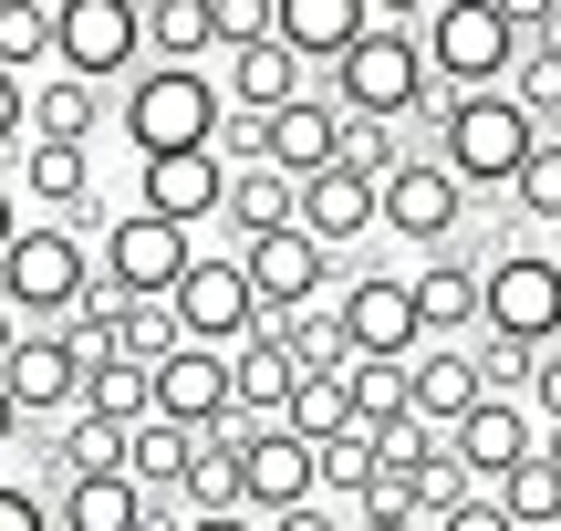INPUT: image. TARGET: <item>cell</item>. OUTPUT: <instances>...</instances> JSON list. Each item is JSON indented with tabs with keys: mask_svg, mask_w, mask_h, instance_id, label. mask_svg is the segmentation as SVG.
Masks as SVG:
<instances>
[{
	"mask_svg": "<svg viewBox=\"0 0 561 531\" xmlns=\"http://www.w3.org/2000/svg\"><path fill=\"white\" fill-rule=\"evenodd\" d=\"M354 531H437V521H416V511H364Z\"/></svg>",
	"mask_w": 561,
	"mask_h": 531,
	"instance_id": "obj_49",
	"label": "cell"
},
{
	"mask_svg": "<svg viewBox=\"0 0 561 531\" xmlns=\"http://www.w3.org/2000/svg\"><path fill=\"white\" fill-rule=\"evenodd\" d=\"M343 94H301V104H280L271 115V167H291V178H322V167H343Z\"/></svg>",
	"mask_w": 561,
	"mask_h": 531,
	"instance_id": "obj_20",
	"label": "cell"
},
{
	"mask_svg": "<svg viewBox=\"0 0 561 531\" xmlns=\"http://www.w3.org/2000/svg\"><path fill=\"white\" fill-rule=\"evenodd\" d=\"M32 125H42V136L94 146V125H104V83H83V74H62V63H53V83H32Z\"/></svg>",
	"mask_w": 561,
	"mask_h": 531,
	"instance_id": "obj_32",
	"label": "cell"
},
{
	"mask_svg": "<svg viewBox=\"0 0 561 531\" xmlns=\"http://www.w3.org/2000/svg\"><path fill=\"white\" fill-rule=\"evenodd\" d=\"M198 271V229L187 219H157V208H125L104 229V282L115 292H178Z\"/></svg>",
	"mask_w": 561,
	"mask_h": 531,
	"instance_id": "obj_9",
	"label": "cell"
},
{
	"mask_svg": "<svg viewBox=\"0 0 561 531\" xmlns=\"http://www.w3.org/2000/svg\"><path fill=\"white\" fill-rule=\"evenodd\" d=\"M301 229L333 250H354L364 229H385V178H364V167H322V178H301Z\"/></svg>",
	"mask_w": 561,
	"mask_h": 531,
	"instance_id": "obj_19",
	"label": "cell"
},
{
	"mask_svg": "<svg viewBox=\"0 0 561 531\" xmlns=\"http://www.w3.org/2000/svg\"><path fill=\"white\" fill-rule=\"evenodd\" d=\"M500 11L520 21V32H551V21H561V0H500Z\"/></svg>",
	"mask_w": 561,
	"mask_h": 531,
	"instance_id": "obj_48",
	"label": "cell"
},
{
	"mask_svg": "<svg viewBox=\"0 0 561 531\" xmlns=\"http://www.w3.org/2000/svg\"><path fill=\"white\" fill-rule=\"evenodd\" d=\"M229 178H240V167L219 157V146H178V157H146V199L136 208H157V219H219L229 208Z\"/></svg>",
	"mask_w": 561,
	"mask_h": 531,
	"instance_id": "obj_17",
	"label": "cell"
},
{
	"mask_svg": "<svg viewBox=\"0 0 561 531\" xmlns=\"http://www.w3.org/2000/svg\"><path fill=\"white\" fill-rule=\"evenodd\" d=\"M301 219V178L291 167H240L229 178V229L240 240H271V229H291Z\"/></svg>",
	"mask_w": 561,
	"mask_h": 531,
	"instance_id": "obj_28",
	"label": "cell"
},
{
	"mask_svg": "<svg viewBox=\"0 0 561 531\" xmlns=\"http://www.w3.org/2000/svg\"><path fill=\"white\" fill-rule=\"evenodd\" d=\"M458 219H468V178L447 157H405L396 178H385V229H396V240L447 250V240H458Z\"/></svg>",
	"mask_w": 561,
	"mask_h": 531,
	"instance_id": "obj_12",
	"label": "cell"
},
{
	"mask_svg": "<svg viewBox=\"0 0 561 531\" xmlns=\"http://www.w3.org/2000/svg\"><path fill=\"white\" fill-rule=\"evenodd\" d=\"M447 449L479 470V490H500V479L520 470L530 449H541V407H520V396H479V407L447 428Z\"/></svg>",
	"mask_w": 561,
	"mask_h": 531,
	"instance_id": "obj_15",
	"label": "cell"
},
{
	"mask_svg": "<svg viewBox=\"0 0 561 531\" xmlns=\"http://www.w3.org/2000/svg\"><path fill=\"white\" fill-rule=\"evenodd\" d=\"M83 344L62 324H32V334H11V417L32 428V417H73L83 407Z\"/></svg>",
	"mask_w": 561,
	"mask_h": 531,
	"instance_id": "obj_10",
	"label": "cell"
},
{
	"mask_svg": "<svg viewBox=\"0 0 561 531\" xmlns=\"http://www.w3.org/2000/svg\"><path fill=\"white\" fill-rule=\"evenodd\" d=\"M312 94V63L291 53V42H229V104H250V115H280V104Z\"/></svg>",
	"mask_w": 561,
	"mask_h": 531,
	"instance_id": "obj_21",
	"label": "cell"
},
{
	"mask_svg": "<svg viewBox=\"0 0 561 531\" xmlns=\"http://www.w3.org/2000/svg\"><path fill=\"white\" fill-rule=\"evenodd\" d=\"M125 438H136V428H115V417L73 407V417H62V438L42 449V470H53V490H62V479H94V470H125Z\"/></svg>",
	"mask_w": 561,
	"mask_h": 531,
	"instance_id": "obj_27",
	"label": "cell"
},
{
	"mask_svg": "<svg viewBox=\"0 0 561 531\" xmlns=\"http://www.w3.org/2000/svg\"><path fill=\"white\" fill-rule=\"evenodd\" d=\"M343 115H354V104H343ZM343 167L396 178V167H405V125H396V115H354V125H343Z\"/></svg>",
	"mask_w": 561,
	"mask_h": 531,
	"instance_id": "obj_38",
	"label": "cell"
},
{
	"mask_svg": "<svg viewBox=\"0 0 561 531\" xmlns=\"http://www.w3.org/2000/svg\"><path fill=\"white\" fill-rule=\"evenodd\" d=\"M530 407H541V428H561V344H541V375H530Z\"/></svg>",
	"mask_w": 561,
	"mask_h": 531,
	"instance_id": "obj_45",
	"label": "cell"
},
{
	"mask_svg": "<svg viewBox=\"0 0 561 531\" xmlns=\"http://www.w3.org/2000/svg\"><path fill=\"white\" fill-rule=\"evenodd\" d=\"M291 428L312 438H343V428H364V407H354V375H301V396H291Z\"/></svg>",
	"mask_w": 561,
	"mask_h": 531,
	"instance_id": "obj_35",
	"label": "cell"
},
{
	"mask_svg": "<svg viewBox=\"0 0 561 531\" xmlns=\"http://www.w3.org/2000/svg\"><path fill=\"white\" fill-rule=\"evenodd\" d=\"M240 261H250V282H261V303L271 313H291V303H322V282H333V261L343 250L333 240H312V229H271V240H240Z\"/></svg>",
	"mask_w": 561,
	"mask_h": 531,
	"instance_id": "obj_16",
	"label": "cell"
},
{
	"mask_svg": "<svg viewBox=\"0 0 561 531\" xmlns=\"http://www.w3.org/2000/svg\"><path fill=\"white\" fill-rule=\"evenodd\" d=\"M42 53H62L53 0H0V63H11V74H32Z\"/></svg>",
	"mask_w": 561,
	"mask_h": 531,
	"instance_id": "obj_36",
	"label": "cell"
},
{
	"mask_svg": "<svg viewBox=\"0 0 561 531\" xmlns=\"http://www.w3.org/2000/svg\"><path fill=\"white\" fill-rule=\"evenodd\" d=\"M11 167H21V199H42L62 229H115V219H104V199H94V157H83L73 136H32Z\"/></svg>",
	"mask_w": 561,
	"mask_h": 531,
	"instance_id": "obj_14",
	"label": "cell"
},
{
	"mask_svg": "<svg viewBox=\"0 0 561 531\" xmlns=\"http://www.w3.org/2000/svg\"><path fill=\"white\" fill-rule=\"evenodd\" d=\"M479 396H489V375H479L468 344H426L416 354V417H426V428H458Z\"/></svg>",
	"mask_w": 561,
	"mask_h": 531,
	"instance_id": "obj_26",
	"label": "cell"
},
{
	"mask_svg": "<svg viewBox=\"0 0 561 531\" xmlns=\"http://www.w3.org/2000/svg\"><path fill=\"white\" fill-rule=\"evenodd\" d=\"M62 21V74L83 83H136L146 74V0H53Z\"/></svg>",
	"mask_w": 561,
	"mask_h": 531,
	"instance_id": "obj_7",
	"label": "cell"
},
{
	"mask_svg": "<svg viewBox=\"0 0 561 531\" xmlns=\"http://www.w3.org/2000/svg\"><path fill=\"white\" fill-rule=\"evenodd\" d=\"M510 208H530V219L561 229V136H541V157L520 167V188H510Z\"/></svg>",
	"mask_w": 561,
	"mask_h": 531,
	"instance_id": "obj_40",
	"label": "cell"
},
{
	"mask_svg": "<svg viewBox=\"0 0 561 531\" xmlns=\"http://www.w3.org/2000/svg\"><path fill=\"white\" fill-rule=\"evenodd\" d=\"M364 32H375V0H280V42H291L312 74H333Z\"/></svg>",
	"mask_w": 561,
	"mask_h": 531,
	"instance_id": "obj_23",
	"label": "cell"
},
{
	"mask_svg": "<svg viewBox=\"0 0 561 531\" xmlns=\"http://www.w3.org/2000/svg\"><path fill=\"white\" fill-rule=\"evenodd\" d=\"M219 11V42H271L280 32V0H208Z\"/></svg>",
	"mask_w": 561,
	"mask_h": 531,
	"instance_id": "obj_42",
	"label": "cell"
},
{
	"mask_svg": "<svg viewBox=\"0 0 561 531\" xmlns=\"http://www.w3.org/2000/svg\"><path fill=\"white\" fill-rule=\"evenodd\" d=\"M146 53H157V63L229 53V42H219V11H208V0H146Z\"/></svg>",
	"mask_w": 561,
	"mask_h": 531,
	"instance_id": "obj_30",
	"label": "cell"
},
{
	"mask_svg": "<svg viewBox=\"0 0 561 531\" xmlns=\"http://www.w3.org/2000/svg\"><path fill=\"white\" fill-rule=\"evenodd\" d=\"M53 521H62V511L32 490V479H11V490H0V531H53Z\"/></svg>",
	"mask_w": 561,
	"mask_h": 531,
	"instance_id": "obj_43",
	"label": "cell"
},
{
	"mask_svg": "<svg viewBox=\"0 0 561 531\" xmlns=\"http://www.w3.org/2000/svg\"><path fill=\"white\" fill-rule=\"evenodd\" d=\"M187 531H271L261 511H187Z\"/></svg>",
	"mask_w": 561,
	"mask_h": 531,
	"instance_id": "obj_47",
	"label": "cell"
},
{
	"mask_svg": "<svg viewBox=\"0 0 561 531\" xmlns=\"http://www.w3.org/2000/svg\"><path fill=\"white\" fill-rule=\"evenodd\" d=\"M468 354H479L489 396H530V375H541V344H520V334H468Z\"/></svg>",
	"mask_w": 561,
	"mask_h": 531,
	"instance_id": "obj_39",
	"label": "cell"
},
{
	"mask_svg": "<svg viewBox=\"0 0 561 531\" xmlns=\"http://www.w3.org/2000/svg\"><path fill=\"white\" fill-rule=\"evenodd\" d=\"M333 313H343V334H354V354H426L416 282H396V271H354Z\"/></svg>",
	"mask_w": 561,
	"mask_h": 531,
	"instance_id": "obj_13",
	"label": "cell"
},
{
	"mask_svg": "<svg viewBox=\"0 0 561 531\" xmlns=\"http://www.w3.org/2000/svg\"><path fill=\"white\" fill-rule=\"evenodd\" d=\"M541 531H561V521H541Z\"/></svg>",
	"mask_w": 561,
	"mask_h": 531,
	"instance_id": "obj_51",
	"label": "cell"
},
{
	"mask_svg": "<svg viewBox=\"0 0 561 531\" xmlns=\"http://www.w3.org/2000/svg\"><path fill=\"white\" fill-rule=\"evenodd\" d=\"M167 303H178L187 344H219V354H240L250 334L271 324V303H261V282H250V261H240V250H198V271H187Z\"/></svg>",
	"mask_w": 561,
	"mask_h": 531,
	"instance_id": "obj_6",
	"label": "cell"
},
{
	"mask_svg": "<svg viewBox=\"0 0 561 531\" xmlns=\"http://www.w3.org/2000/svg\"><path fill=\"white\" fill-rule=\"evenodd\" d=\"M271 531H354V521H333V511H322V500H301V511H280Z\"/></svg>",
	"mask_w": 561,
	"mask_h": 531,
	"instance_id": "obj_46",
	"label": "cell"
},
{
	"mask_svg": "<svg viewBox=\"0 0 561 531\" xmlns=\"http://www.w3.org/2000/svg\"><path fill=\"white\" fill-rule=\"evenodd\" d=\"M94 282L104 271H94V250H83V229H62V219L11 229V313L21 324H73Z\"/></svg>",
	"mask_w": 561,
	"mask_h": 531,
	"instance_id": "obj_5",
	"label": "cell"
},
{
	"mask_svg": "<svg viewBox=\"0 0 561 531\" xmlns=\"http://www.w3.org/2000/svg\"><path fill=\"white\" fill-rule=\"evenodd\" d=\"M125 470H136L146 490H178V500H187V470H198V428H178V417H146V428L125 438Z\"/></svg>",
	"mask_w": 561,
	"mask_h": 531,
	"instance_id": "obj_29",
	"label": "cell"
},
{
	"mask_svg": "<svg viewBox=\"0 0 561 531\" xmlns=\"http://www.w3.org/2000/svg\"><path fill=\"white\" fill-rule=\"evenodd\" d=\"M333 94L354 104V115H396V125H405V115L437 125L447 104H458V94L437 83V63H426V32H405V21H375V32L333 63Z\"/></svg>",
	"mask_w": 561,
	"mask_h": 531,
	"instance_id": "obj_1",
	"label": "cell"
},
{
	"mask_svg": "<svg viewBox=\"0 0 561 531\" xmlns=\"http://www.w3.org/2000/svg\"><path fill=\"white\" fill-rule=\"evenodd\" d=\"M240 470H250V511H261V521L301 511V500H322V449L291 428V417H250Z\"/></svg>",
	"mask_w": 561,
	"mask_h": 531,
	"instance_id": "obj_11",
	"label": "cell"
},
{
	"mask_svg": "<svg viewBox=\"0 0 561 531\" xmlns=\"http://www.w3.org/2000/svg\"><path fill=\"white\" fill-rule=\"evenodd\" d=\"M375 479H385V438L375 428L322 438V490H333V500H375Z\"/></svg>",
	"mask_w": 561,
	"mask_h": 531,
	"instance_id": "obj_34",
	"label": "cell"
},
{
	"mask_svg": "<svg viewBox=\"0 0 561 531\" xmlns=\"http://www.w3.org/2000/svg\"><path fill=\"white\" fill-rule=\"evenodd\" d=\"M500 500H510V521H520V531H541V521H561V459H551V449H530L520 470L500 479Z\"/></svg>",
	"mask_w": 561,
	"mask_h": 531,
	"instance_id": "obj_37",
	"label": "cell"
},
{
	"mask_svg": "<svg viewBox=\"0 0 561 531\" xmlns=\"http://www.w3.org/2000/svg\"><path fill=\"white\" fill-rule=\"evenodd\" d=\"M229 375H240V417H291V396H301V354L280 344L271 324L229 354Z\"/></svg>",
	"mask_w": 561,
	"mask_h": 531,
	"instance_id": "obj_25",
	"label": "cell"
},
{
	"mask_svg": "<svg viewBox=\"0 0 561 531\" xmlns=\"http://www.w3.org/2000/svg\"><path fill=\"white\" fill-rule=\"evenodd\" d=\"M437 531H520V521H510V500H500V490H479L468 511H447Z\"/></svg>",
	"mask_w": 561,
	"mask_h": 531,
	"instance_id": "obj_44",
	"label": "cell"
},
{
	"mask_svg": "<svg viewBox=\"0 0 561 531\" xmlns=\"http://www.w3.org/2000/svg\"><path fill=\"white\" fill-rule=\"evenodd\" d=\"M157 417H178V428H219V417H240V375H229L219 344H178L157 365Z\"/></svg>",
	"mask_w": 561,
	"mask_h": 531,
	"instance_id": "obj_18",
	"label": "cell"
},
{
	"mask_svg": "<svg viewBox=\"0 0 561 531\" xmlns=\"http://www.w3.org/2000/svg\"><path fill=\"white\" fill-rule=\"evenodd\" d=\"M115 115H125V146H136V157H178V146H219L229 94L198 74V63H146Z\"/></svg>",
	"mask_w": 561,
	"mask_h": 531,
	"instance_id": "obj_3",
	"label": "cell"
},
{
	"mask_svg": "<svg viewBox=\"0 0 561 531\" xmlns=\"http://www.w3.org/2000/svg\"><path fill=\"white\" fill-rule=\"evenodd\" d=\"M62 531H146V479L136 470H94V479H62L53 490Z\"/></svg>",
	"mask_w": 561,
	"mask_h": 531,
	"instance_id": "obj_24",
	"label": "cell"
},
{
	"mask_svg": "<svg viewBox=\"0 0 561 531\" xmlns=\"http://www.w3.org/2000/svg\"><path fill=\"white\" fill-rule=\"evenodd\" d=\"M530 53V32L500 11V0H437L426 11V63H437L447 94H489V83H510Z\"/></svg>",
	"mask_w": 561,
	"mask_h": 531,
	"instance_id": "obj_4",
	"label": "cell"
},
{
	"mask_svg": "<svg viewBox=\"0 0 561 531\" xmlns=\"http://www.w3.org/2000/svg\"><path fill=\"white\" fill-rule=\"evenodd\" d=\"M437 0H375V21H426Z\"/></svg>",
	"mask_w": 561,
	"mask_h": 531,
	"instance_id": "obj_50",
	"label": "cell"
},
{
	"mask_svg": "<svg viewBox=\"0 0 561 531\" xmlns=\"http://www.w3.org/2000/svg\"><path fill=\"white\" fill-rule=\"evenodd\" d=\"M219 157H229V167H271V115L229 104V125H219Z\"/></svg>",
	"mask_w": 561,
	"mask_h": 531,
	"instance_id": "obj_41",
	"label": "cell"
},
{
	"mask_svg": "<svg viewBox=\"0 0 561 531\" xmlns=\"http://www.w3.org/2000/svg\"><path fill=\"white\" fill-rule=\"evenodd\" d=\"M83 407L115 417V428H146V417H157V365H125V354L94 365V375H83Z\"/></svg>",
	"mask_w": 561,
	"mask_h": 531,
	"instance_id": "obj_33",
	"label": "cell"
},
{
	"mask_svg": "<svg viewBox=\"0 0 561 531\" xmlns=\"http://www.w3.org/2000/svg\"><path fill=\"white\" fill-rule=\"evenodd\" d=\"M271 334L301 354V375H354V334H343V313L291 303V313H271Z\"/></svg>",
	"mask_w": 561,
	"mask_h": 531,
	"instance_id": "obj_31",
	"label": "cell"
},
{
	"mask_svg": "<svg viewBox=\"0 0 561 531\" xmlns=\"http://www.w3.org/2000/svg\"><path fill=\"white\" fill-rule=\"evenodd\" d=\"M520 344H561V250H489V324Z\"/></svg>",
	"mask_w": 561,
	"mask_h": 531,
	"instance_id": "obj_8",
	"label": "cell"
},
{
	"mask_svg": "<svg viewBox=\"0 0 561 531\" xmlns=\"http://www.w3.org/2000/svg\"><path fill=\"white\" fill-rule=\"evenodd\" d=\"M416 313H426V334H479L489 324V261L437 250V261L416 271Z\"/></svg>",
	"mask_w": 561,
	"mask_h": 531,
	"instance_id": "obj_22",
	"label": "cell"
},
{
	"mask_svg": "<svg viewBox=\"0 0 561 531\" xmlns=\"http://www.w3.org/2000/svg\"><path fill=\"white\" fill-rule=\"evenodd\" d=\"M541 136H551V125L530 115L510 83H489V94H458V104L437 115V157L458 167L468 188H520V167L541 157Z\"/></svg>",
	"mask_w": 561,
	"mask_h": 531,
	"instance_id": "obj_2",
	"label": "cell"
}]
</instances>
